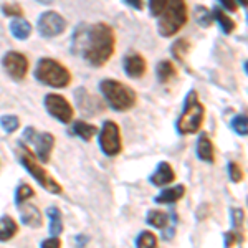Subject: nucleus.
<instances>
[{
  "label": "nucleus",
  "mask_w": 248,
  "mask_h": 248,
  "mask_svg": "<svg viewBox=\"0 0 248 248\" xmlns=\"http://www.w3.org/2000/svg\"><path fill=\"white\" fill-rule=\"evenodd\" d=\"M40 248H62V240H60L58 237L46 238L40 243Z\"/></svg>",
  "instance_id": "nucleus-34"
},
{
  "label": "nucleus",
  "mask_w": 248,
  "mask_h": 248,
  "mask_svg": "<svg viewBox=\"0 0 248 248\" xmlns=\"http://www.w3.org/2000/svg\"><path fill=\"white\" fill-rule=\"evenodd\" d=\"M136 248H159L157 237L149 230H144L136 238Z\"/></svg>",
  "instance_id": "nucleus-26"
},
{
  "label": "nucleus",
  "mask_w": 248,
  "mask_h": 248,
  "mask_svg": "<svg viewBox=\"0 0 248 248\" xmlns=\"http://www.w3.org/2000/svg\"><path fill=\"white\" fill-rule=\"evenodd\" d=\"M155 18H157L159 35L166 38L174 37L189 22V7L184 0H177V2H166L164 0L161 14Z\"/></svg>",
  "instance_id": "nucleus-2"
},
{
  "label": "nucleus",
  "mask_w": 248,
  "mask_h": 248,
  "mask_svg": "<svg viewBox=\"0 0 248 248\" xmlns=\"http://www.w3.org/2000/svg\"><path fill=\"white\" fill-rule=\"evenodd\" d=\"M229 177L232 179V182L243 181V169L235 161H232L229 164Z\"/></svg>",
  "instance_id": "nucleus-32"
},
{
  "label": "nucleus",
  "mask_w": 248,
  "mask_h": 248,
  "mask_svg": "<svg viewBox=\"0 0 248 248\" xmlns=\"http://www.w3.org/2000/svg\"><path fill=\"white\" fill-rule=\"evenodd\" d=\"M195 18L197 22L201 23L202 27H210L212 23V15H210V10L207 7H195Z\"/></svg>",
  "instance_id": "nucleus-30"
},
{
  "label": "nucleus",
  "mask_w": 248,
  "mask_h": 248,
  "mask_svg": "<svg viewBox=\"0 0 248 248\" xmlns=\"http://www.w3.org/2000/svg\"><path fill=\"white\" fill-rule=\"evenodd\" d=\"M123 66L124 71L129 78H142L147 71V63L146 58L142 57L138 51H129V53L124 57L123 60Z\"/></svg>",
  "instance_id": "nucleus-13"
},
{
  "label": "nucleus",
  "mask_w": 248,
  "mask_h": 248,
  "mask_svg": "<svg viewBox=\"0 0 248 248\" xmlns=\"http://www.w3.org/2000/svg\"><path fill=\"white\" fill-rule=\"evenodd\" d=\"M212 15V20H217L220 29H222L223 33H233V30L237 29V23H235V20L230 17V15H227L225 12H223L220 7H217V9H214L210 12Z\"/></svg>",
  "instance_id": "nucleus-21"
},
{
  "label": "nucleus",
  "mask_w": 248,
  "mask_h": 248,
  "mask_svg": "<svg viewBox=\"0 0 248 248\" xmlns=\"http://www.w3.org/2000/svg\"><path fill=\"white\" fill-rule=\"evenodd\" d=\"M2 12L7 17H15V18H20L23 15V9L18 3H5V5L2 7Z\"/></svg>",
  "instance_id": "nucleus-31"
},
{
  "label": "nucleus",
  "mask_w": 248,
  "mask_h": 248,
  "mask_svg": "<svg viewBox=\"0 0 248 248\" xmlns=\"http://www.w3.org/2000/svg\"><path fill=\"white\" fill-rule=\"evenodd\" d=\"M10 33L17 40H27L31 35V25L23 17L14 18L10 22Z\"/></svg>",
  "instance_id": "nucleus-20"
},
{
  "label": "nucleus",
  "mask_w": 248,
  "mask_h": 248,
  "mask_svg": "<svg viewBox=\"0 0 248 248\" xmlns=\"http://www.w3.org/2000/svg\"><path fill=\"white\" fill-rule=\"evenodd\" d=\"M155 75L161 83H170L174 78H177V66L169 60H162L155 66Z\"/></svg>",
  "instance_id": "nucleus-18"
},
{
  "label": "nucleus",
  "mask_w": 248,
  "mask_h": 248,
  "mask_svg": "<svg viewBox=\"0 0 248 248\" xmlns=\"http://www.w3.org/2000/svg\"><path fill=\"white\" fill-rule=\"evenodd\" d=\"M35 195V190L31 189L29 184H20L17 187V192H15V205H23L27 201H30Z\"/></svg>",
  "instance_id": "nucleus-27"
},
{
  "label": "nucleus",
  "mask_w": 248,
  "mask_h": 248,
  "mask_svg": "<svg viewBox=\"0 0 248 248\" xmlns=\"http://www.w3.org/2000/svg\"><path fill=\"white\" fill-rule=\"evenodd\" d=\"M116 33L105 22L81 23L77 27L71 40V51L81 57L91 66H105L114 55Z\"/></svg>",
  "instance_id": "nucleus-1"
},
{
  "label": "nucleus",
  "mask_w": 248,
  "mask_h": 248,
  "mask_svg": "<svg viewBox=\"0 0 248 248\" xmlns=\"http://www.w3.org/2000/svg\"><path fill=\"white\" fill-rule=\"evenodd\" d=\"M17 154H18V159H20V162H22V166L30 172L31 177H33L43 189L46 192H50V194H62L63 192L62 184L37 161L35 154L29 149V146L23 144V141H20L17 144Z\"/></svg>",
  "instance_id": "nucleus-3"
},
{
  "label": "nucleus",
  "mask_w": 248,
  "mask_h": 248,
  "mask_svg": "<svg viewBox=\"0 0 248 248\" xmlns=\"http://www.w3.org/2000/svg\"><path fill=\"white\" fill-rule=\"evenodd\" d=\"M66 30V20L58 12L48 10L38 17V31L42 37L53 38L62 35Z\"/></svg>",
  "instance_id": "nucleus-11"
},
{
  "label": "nucleus",
  "mask_w": 248,
  "mask_h": 248,
  "mask_svg": "<svg viewBox=\"0 0 248 248\" xmlns=\"http://www.w3.org/2000/svg\"><path fill=\"white\" fill-rule=\"evenodd\" d=\"M35 78L51 88H66L71 83L70 70L62 62L53 58L38 60L37 68H35Z\"/></svg>",
  "instance_id": "nucleus-6"
},
{
  "label": "nucleus",
  "mask_w": 248,
  "mask_h": 248,
  "mask_svg": "<svg viewBox=\"0 0 248 248\" xmlns=\"http://www.w3.org/2000/svg\"><path fill=\"white\" fill-rule=\"evenodd\" d=\"M220 5H222L225 10H230V12H237V9H238V5L233 2V0H220Z\"/></svg>",
  "instance_id": "nucleus-35"
},
{
  "label": "nucleus",
  "mask_w": 248,
  "mask_h": 248,
  "mask_svg": "<svg viewBox=\"0 0 248 248\" xmlns=\"http://www.w3.org/2000/svg\"><path fill=\"white\" fill-rule=\"evenodd\" d=\"M203 118H205V106L201 103L199 94L195 90L187 93L186 101H184V109L177 119V133L182 136L195 134L202 129Z\"/></svg>",
  "instance_id": "nucleus-4"
},
{
  "label": "nucleus",
  "mask_w": 248,
  "mask_h": 248,
  "mask_svg": "<svg viewBox=\"0 0 248 248\" xmlns=\"http://www.w3.org/2000/svg\"><path fill=\"white\" fill-rule=\"evenodd\" d=\"M232 129L235 131L238 136H247L248 133V123H247V114H237L233 119L230 121Z\"/></svg>",
  "instance_id": "nucleus-29"
},
{
  "label": "nucleus",
  "mask_w": 248,
  "mask_h": 248,
  "mask_svg": "<svg viewBox=\"0 0 248 248\" xmlns=\"http://www.w3.org/2000/svg\"><path fill=\"white\" fill-rule=\"evenodd\" d=\"M174 181H175V172L169 162L159 164L149 177V182L155 187H164V186H167V184H172Z\"/></svg>",
  "instance_id": "nucleus-14"
},
{
  "label": "nucleus",
  "mask_w": 248,
  "mask_h": 248,
  "mask_svg": "<svg viewBox=\"0 0 248 248\" xmlns=\"http://www.w3.org/2000/svg\"><path fill=\"white\" fill-rule=\"evenodd\" d=\"M184 195H186V187H184L182 184H177V186H174V187L164 189L154 201L157 203H174V202L181 201Z\"/></svg>",
  "instance_id": "nucleus-17"
},
{
  "label": "nucleus",
  "mask_w": 248,
  "mask_h": 248,
  "mask_svg": "<svg viewBox=\"0 0 248 248\" xmlns=\"http://www.w3.org/2000/svg\"><path fill=\"white\" fill-rule=\"evenodd\" d=\"M126 5H129V7H133V9H138V10H141L142 7H144V3L142 2H139V0H126Z\"/></svg>",
  "instance_id": "nucleus-36"
},
{
  "label": "nucleus",
  "mask_w": 248,
  "mask_h": 248,
  "mask_svg": "<svg viewBox=\"0 0 248 248\" xmlns=\"http://www.w3.org/2000/svg\"><path fill=\"white\" fill-rule=\"evenodd\" d=\"M43 105H45L48 113L53 116L55 119H58L60 123L70 124L73 121L75 109L65 96L57 93H48L45 96V99H43Z\"/></svg>",
  "instance_id": "nucleus-9"
},
{
  "label": "nucleus",
  "mask_w": 248,
  "mask_h": 248,
  "mask_svg": "<svg viewBox=\"0 0 248 248\" xmlns=\"http://www.w3.org/2000/svg\"><path fill=\"white\" fill-rule=\"evenodd\" d=\"M75 101L79 106V109L88 116H94L101 113V111H105V105L101 103V99L98 96L91 94L85 88H78L75 91Z\"/></svg>",
  "instance_id": "nucleus-12"
},
{
  "label": "nucleus",
  "mask_w": 248,
  "mask_h": 248,
  "mask_svg": "<svg viewBox=\"0 0 248 248\" xmlns=\"http://www.w3.org/2000/svg\"><path fill=\"white\" fill-rule=\"evenodd\" d=\"M73 133L83 141H91L96 134H98V127L94 124H90L86 121H75L73 123Z\"/></svg>",
  "instance_id": "nucleus-22"
},
{
  "label": "nucleus",
  "mask_w": 248,
  "mask_h": 248,
  "mask_svg": "<svg viewBox=\"0 0 248 248\" xmlns=\"http://www.w3.org/2000/svg\"><path fill=\"white\" fill-rule=\"evenodd\" d=\"M46 215L50 218V233L53 237H60V233L63 232V217L58 207H48Z\"/></svg>",
  "instance_id": "nucleus-23"
},
{
  "label": "nucleus",
  "mask_w": 248,
  "mask_h": 248,
  "mask_svg": "<svg viewBox=\"0 0 248 248\" xmlns=\"http://www.w3.org/2000/svg\"><path fill=\"white\" fill-rule=\"evenodd\" d=\"M99 91L105 96L106 103L109 105L111 109L119 111V113L133 109L136 101H138V94H136L133 88L118 81V79H103L99 83Z\"/></svg>",
  "instance_id": "nucleus-5"
},
{
  "label": "nucleus",
  "mask_w": 248,
  "mask_h": 248,
  "mask_svg": "<svg viewBox=\"0 0 248 248\" xmlns=\"http://www.w3.org/2000/svg\"><path fill=\"white\" fill-rule=\"evenodd\" d=\"M98 142H99V149L108 157H114V155L121 154L123 138L118 124L114 121H105L101 131H98Z\"/></svg>",
  "instance_id": "nucleus-8"
},
{
  "label": "nucleus",
  "mask_w": 248,
  "mask_h": 248,
  "mask_svg": "<svg viewBox=\"0 0 248 248\" xmlns=\"http://www.w3.org/2000/svg\"><path fill=\"white\" fill-rule=\"evenodd\" d=\"M18 233V225L10 215L0 217V242H9Z\"/></svg>",
  "instance_id": "nucleus-19"
},
{
  "label": "nucleus",
  "mask_w": 248,
  "mask_h": 248,
  "mask_svg": "<svg viewBox=\"0 0 248 248\" xmlns=\"http://www.w3.org/2000/svg\"><path fill=\"white\" fill-rule=\"evenodd\" d=\"M20 220H22L25 225L31 227V229H38V227H42L43 217L37 205L27 203V205H20Z\"/></svg>",
  "instance_id": "nucleus-15"
},
{
  "label": "nucleus",
  "mask_w": 248,
  "mask_h": 248,
  "mask_svg": "<svg viewBox=\"0 0 248 248\" xmlns=\"http://www.w3.org/2000/svg\"><path fill=\"white\" fill-rule=\"evenodd\" d=\"M23 141L33 146L35 154L38 155L40 161L50 162L51 154L55 147V136L46 131H38L35 127H25L23 131Z\"/></svg>",
  "instance_id": "nucleus-7"
},
{
  "label": "nucleus",
  "mask_w": 248,
  "mask_h": 248,
  "mask_svg": "<svg viewBox=\"0 0 248 248\" xmlns=\"http://www.w3.org/2000/svg\"><path fill=\"white\" fill-rule=\"evenodd\" d=\"M146 222L149 223L151 227H155V229L164 230L169 223V215L162 210H149L147 212Z\"/></svg>",
  "instance_id": "nucleus-24"
},
{
  "label": "nucleus",
  "mask_w": 248,
  "mask_h": 248,
  "mask_svg": "<svg viewBox=\"0 0 248 248\" xmlns=\"http://www.w3.org/2000/svg\"><path fill=\"white\" fill-rule=\"evenodd\" d=\"M0 126H2V129L5 131L7 134H12L20 127V119L14 114H5L0 118Z\"/></svg>",
  "instance_id": "nucleus-28"
},
{
  "label": "nucleus",
  "mask_w": 248,
  "mask_h": 248,
  "mask_svg": "<svg viewBox=\"0 0 248 248\" xmlns=\"http://www.w3.org/2000/svg\"><path fill=\"white\" fill-rule=\"evenodd\" d=\"M232 218H233V229L238 230L243 225V218H245V212L242 209H233L232 210Z\"/></svg>",
  "instance_id": "nucleus-33"
},
{
  "label": "nucleus",
  "mask_w": 248,
  "mask_h": 248,
  "mask_svg": "<svg viewBox=\"0 0 248 248\" xmlns=\"http://www.w3.org/2000/svg\"><path fill=\"white\" fill-rule=\"evenodd\" d=\"M197 157L203 162H215V147L207 134H202L197 141Z\"/></svg>",
  "instance_id": "nucleus-16"
},
{
  "label": "nucleus",
  "mask_w": 248,
  "mask_h": 248,
  "mask_svg": "<svg viewBox=\"0 0 248 248\" xmlns=\"http://www.w3.org/2000/svg\"><path fill=\"white\" fill-rule=\"evenodd\" d=\"M2 66H3V70H5V73L9 75L12 79L22 81V79H25L27 73H29L30 63H29V58H27L23 53L10 50L3 55Z\"/></svg>",
  "instance_id": "nucleus-10"
},
{
  "label": "nucleus",
  "mask_w": 248,
  "mask_h": 248,
  "mask_svg": "<svg viewBox=\"0 0 248 248\" xmlns=\"http://www.w3.org/2000/svg\"><path fill=\"white\" fill-rule=\"evenodd\" d=\"M189 50H190V42L186 38L175 40L170 46L172 57H174L175 60H179V62H184V60H186V55L189 53Z\"/></svg>",
  "instance_id": "nucleus-25"
}]
</instances>
